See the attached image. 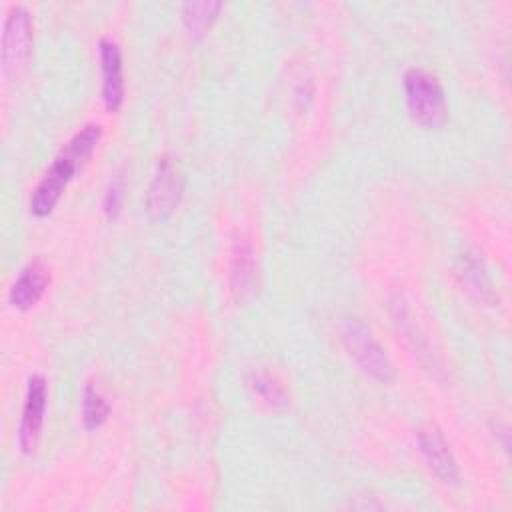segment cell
<instances>
[{"instance_id":"cell-11","label":"cell","mask_w":512,"mask_h":512,"mask_svg":"<svg viewBox=\"0 0 512 512\" xmlns=\"http://www.w3.org/2000/svg\"><path fill=\"white\" fill-rule=\"evenodd\" d=\"M222 2L218 0H202V2H186L182 6V22L192 40H200L206 36L214 20L222 10Z\"/></svg>"},{"instance_id":"cell-2","label":"cell","mask_w":512,"mask_h":512,"mask_svg":"<svg viewBox=\"0 0 512 512\" xmlns=\"http://www.w3.org/2000/svg\"><path fill=\"white\" fill-rule=\"evenodd\" d=\"M404 98L408 114L414 122L424 128H440L448 114H446V100L444 90L438 78L424 68H408L404 72Z\"/></svg>"},{"instance_id":"cell-12","label":"cell","mask_w":512,"mask_h":512,"mask_svg":"<svg viewBox=\"0 0 512 512\" xmlns=\"http://www.w3.org/2000/svg\"><path fill=\"white\" fill-rule=\"evenodd\" d=\"M456 270H458L456 274L460 276L462 284L470 292H474L482 300H488V302L494 300L492 282H490V278H488V274H486V270H484V266L478 258H474L472 254H464L460 258V264H458Z\"/></svg>"},{"instance_id":"cell-13","label":"cell","mask_w":512,"mask_h":512,"mask_svg":"<svg viewBox=\"0 0 512 512\" xmlns=\"http://www.w3.org/2000/svg\"><path fill=\"white\" fill-rule=\"evenodd\" d=\"M248 386L258 398H262L272 408H284L290 404V394L286 392V388L280 384V380H276L268 372L252 374L248 380Z\"/></svg>"},{"instance_id":"cell-4","label":"cell","mask_w":512,"mask_h":512,"mask_svg":"<svg viewBox=\"0 0 512 512\" xmlns=\"http://www.w3.org/2000/svg\"><path fill=\"white\" fill-rule=\"evenodd\" d=\"M34 20L26 6L14 4L4 20L2 32V74L10 80L20 76L32 58Z\"/></svg>"},{"instance_id":"cell-8","label":"cell","mask_w":512,"mask_h":512,"mask_svg":"<svg viewBox=\"0 0 512 512\" xmlns=\"http://www.w3.org/2000/svg\"><path fill=\"white\" fill-rule=\"evenodd\" d=\"M418 448L428 464V468L446 484H454L460 476L458 464L442 436V432L436 426H426L420 428L416 434Z\"/></svg>"},{"instance_id":"cell-3","label":"cell","mask_w":512,"mask_h":512,"mask_svg":"<svg viewBox=\"0 0 512 512\" xmlns=\"http://www.w3.org/2000/svg\"><path fill=\"white\" fill-rule=\"evenodd\" d=\"M340 338L348 354L368 376L384 384L394 380V366L360 318H342Z\"/></svg>"},{"instance_id":"cell-5","label":"cell","mask_w":512,"mask_h":512,"mask_svg":"<svg viewBox=\"0 0 512 512\" xmlns=\"http://www.w3.org/2000/svg\"><path fill=\"white\" fill-rule=\"evenodd\" d=\"M186 176L172 156H160L146 192V214L154 222H164L172 216L184 194Z\"/></svg>"},{"instance_id":"cell-6","label":"cell","mask_w":512,"mask_h":512,"mask_svg":"<svg viewBox=\"0 0 512 512\" xmlns=\"http://www.w3.org/2000/svg\"><path fill=\"white\" fill-rule=\"evenodd\" d=\"M46 402H48L46 380L40 374H32L28 378L26 400H24L20 428H18V444H20L22 452H26V454L34 452V448L40 440L44 414H46Z\"/></svg>"},{"instance_id":"cell-9","label":"cell","mask_w":512,"mask_h":512,"mask_svg":"<svg viewBox=\"0 0 512 512\" xmlns=\"http://www.w3.org/2000/svg\"><path fill=\"white\" fill-rule=\"evenodd\" d=\"M48 284H50V270L40 260H32L20 270L18 278L14 280L8 292V300L18 310H30L40 302Z\"/></svg>"},{"instance_id":"cell-7","label":"cell","mask_w":512,"mask_h":512,"mask_svg":"<svg viewBox=\"0 0 512 512\" xmlns=\"http://www.w3.org/2000/svg\"><path fill=\"white\" fill-rule=\"evenodd\" d=\"M100 70H102V100L108 112L120 110L124 102V74H122V50L120 44L102 36L98 42Z\"/></svg>"},{"instance_id":"cell-10","label":"cell","mask_w":512,"mask_h":512,"mask_svg":"<svg viewBox=\"0 0 512 512\" xmlns=\"http://www.w3.org/2000/svg\"><path fill=\"white\" fill-rule=\"evenodd\" d=\"M256 276H258V266H256L254 248L246 238H238L232 250V272H230L232 290L238 300H244L250 294H254Z\"/></svg>"},{"instance_id":"cell-14","label":"cell","mask_w":512,"mask_h":512,"mask_svg":"<svg viewBox=\"0 0 512 512\" xmlns=\"http://www.w3.org/2000/svg\"><path fill=\"white\" fill-rule=\"evenodd\" d=\"M110 414V404L104 400V396L92 386L86 384L82 394V422L86 430L100 428Z\"/></svg>"},{"instance_id":"cell-1","label":"cell","mask_w":512,"mask_h":512,"mask_svg":"<svg viewBox=\"0 0 512 512\" xmlns=\"http://www.w3.org/2000/svg\"><path fill=\"white\" fill-rule=\"evenodd\" d=\"M100 138L102 128L98 124H86L62 146L52 166L46 170L30 196V212L36 218H44L54 210L74 174L82 170V166L96 150Z\"/></svg>"},{"instance_id":"cell-15","label":"cell","mask_w":512,"mask_h":512,"mask_svg":"<svg viewBox=\"0 0 512 512\" xmlns=\"http://www.w3.org/2000/svg\"><path fill=\"white\" fill-rule=\"evenodd\" d=\"M124 204V178L120 174H116L104 194V212L108 218H116L122 210Z\"/></svg>"}]
</instances>
